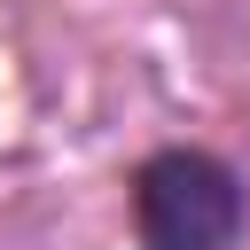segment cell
Returning <instances> with one entry per match:
<instances>
[{
    "mask_svg": "<svg viewBox=\"0 0 250 250\" xmlns=\"http://www.w3.org/2000/svg\"><path fill=\"white\" fill-rule=\"evenodd\" d=\"M133 234L141 250H234L242 242V180L211 148H148L133 164Z\"/></svg>",
    "mask_w": 250,
    "mask_h": 250,
    "instance_id": "obj_1",
    "label": "cell"
}]
</instances>
